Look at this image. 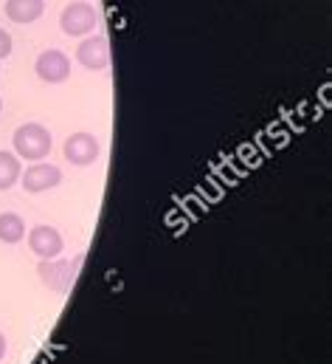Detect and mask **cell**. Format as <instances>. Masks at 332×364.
Segmentation results:
<instances>
[{
    "mask_svg": "<svg viewBox=\"0 0 332 364\" xmlns=\"http://www.w3.org/2000/svg\"><path fill=\"white\" fill-rule=\"evenodd\" d=\"M43 11H45V0H6V17L20 26L37 23Z\"/></svg>",
    "mask_w": 332,
    "mask_h": 364,
    "instance_id": "9",
    "label": "cell"
},
{
    "mask_svg": "<svg viewBox=\"0 0 332 364\" xmlns=\"http://www.w3.org/2000/svg\"><path fill=\"white\" fill-rule=\"evenodd\" d=\"M34 71H37V77H40L43 82L60 85V82H65V80L71 77V60H68L62 51L48 48V51H43V54L37 57Z\"/></svg>",
    "mask_w": 332,
    "mask_h": 364,
    "instance_id": "4",
    "label": "cell"
},
{
    "mask_svg": "<svg viewBox=\"0 0 332 364\" xmlns=\"http://www.w3.org/2000/svg\"><path fill=\"white\" fill-rule=\"evenodd\" d=\"M11 48H14V40H11V34L6 31V28H0V63L11 54Z\"/></svg>",
    "mask_w": 332,
    "mask_h": 364,
    "instance_id": "12",
    "label": "cell"
},
{
    "mask_svg": "<svg viewBox=\"0 0 332 364\" xmlns=\"http://www.w3.org/2000/svg\"><path fill=\"white\" fill-rule=\"evenodd\" d=\"M0 110H3V99H0Z\"/></svg>",
    "mask_w": 332,
    "mask_h": 364,
    "instance_id": "14",
    "label": "cell"
},
{
    "mask_svg": "<svg viewBox=\"0 0 332 364\" xmlns=\"http://www.w3.org/2000/svg\"><path fill=\"white\" fill-rule=\"evenodd\" d=\"M74 269L77 266H71V263H65V260H40V279L48 285V288H54V291H68L71 288V282H74Z\"/></svg>",
    "mask_w": 332,
    "mask_h": 364,
    "instance_id": "8",
    "label": "cell"
},
{
    "mask_svg": "<svg viewBox=\"0 0 332 364\" xmlns=\"http://www.w3.org/2000/svg\"><path fill=\"white\" fill-rule=\"evenodd\" d=\"M14 156L20 161H43L48 159L51 147H54V139H51V130L43 127L40 122H26L14 130Z\"/></svg>",
    "mask_w": 332,
    "mask_h": 364,
    "instance_id": "1",
    "label": "cell"
},
{
    "mask_svg": "<svg viewBox=\"0 0 332 364\" xmlns=\"http://www.w3.org/2000/svg\"><path fill=\"white\" fill-rule=\"evenodd\" d=\"M96 23H99V14H96V9L87 0L68 3L62 9V14H60V26H62V31L68 37H90Z\"/></svg>",
    "mask_w": 332,
    "mask_h": 364,
    "instance_id": "2",
    "label": "cell"
},
{
    "mask_svg": "<svg viewBox=\"0 0 332 364\" xmlns=\"http://www.w3.org/2000/svg\"><path fill=\"white\" fill-rule=\"evenodd\" d=\"M62 153H65V159H68L71 164L87 167V164H93V161L99 159L101 144H99V139H96L93 133H71V136L65 139V144H62Z\"/></svg>",
    "mask_w": 332,
    "mask_h": 364,
    "instance_id": "5",
    "label": "cell"
},
{
    "mask_svg": "<svg viewBox=\"0 0 332 364\" xmlns=\"http://www.w3.org/2000/svg\"><path fill=\"white\" fill-rule=\"evenodd\" d=\"M77 63L87 68V71H104L110 65V46L104 37L93 34V37H84L77 48Z\"/></svg>",
    "mask_w": 332,
    "mask_h": 364,
    "instance_id": "7",
    "label": "cell"
},
{
    "mask_svg": "<svg viewBox=\"0 0 332 364\" xmlns=\"http://www.w3.org/2000/svg\"><path fill=\"white\" fill-rule=\"evenodd\" d=\"M6 350H9V345H6V336L0 333V362H3V356H6Z\"/></svg>",
    "mask_w": 332,
    "mask_h": 364,
    "instance_id": "13",
    "label": "cell"
},
{
    "mask_svg": "<svg viewBox=\"0 0 332 364\" xmlns=\"http://www.w3.org/2000/svg\"><path fill=\"white\" fill-rule=\"evenodd\" d=\"M28 249L40 260H57L65 252V240L54 226H34L28 232Z\"/></svg>",
    "mask_w": 332,
    "mask_h": 364,
    "instance_id": "6",
    "label": "cell"
},
{
    "mask_svg": "<svg viewBox=\"0 0 332 364\" xmlns=\"http://www.w3.org/2000/svg\"><path fill=\"white\" fill-rule=\"evenodd\" d=\"M26 237V220L14 212H3L0 215V243L6 246H14Z\"/></svg>",
    "mask_w": 332,
    "mask_h": 364,
    "instance_id": "10",
    "label": "cell"
},
{
    "mask_svg": "<svg viewBox=\"0 0 332 364\" xmlns=\"http://www.w3.org/2000/svg\"><path fill=\"white\" fill-rule=\"evenodd\" d=\"M23 176V167H20V159L9 150H0V192L11 189L14 183L20 181Z\"/></svg>",
    "mask_w": 332,
    "mask_h": 364,
    "instance_id": "11",
    "label": "cell"
},
{
    "mask_svg": "<svg viewBox=\"0 0 332 364\" xmlns=\"http://www.w3.org/2000/svg\"><path fill=\"white\" fill-rule=\"evenodd\" d=\"M20 183H23L26 192L40 195V192H48V189H54V186L62 183V170L57 164H48V161H34L20 176Z\"/></svg>",
    "mask_w": 332,
    "mask_h": 364,
    "instance_id": "3",
    "label": "cell"
}]
</instances>
